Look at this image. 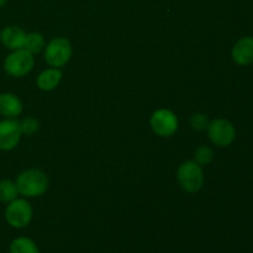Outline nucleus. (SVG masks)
Here are the masks:
<instances>
[{"label": "nucleus", "mask_w": 253, "mask_h": 253, "mask_svg": "<svg viewBox=\"0 0 253 253\" xmlns=\"http://www.w3.org/2000/svg\"><path fill=\"white\" fill-rule=\"evenodd\" d=\"M16 187L19 194H21L22 197H40L48 188V179L42 170L32 168L17 175Z\"/></svg>", "instance_id": "1"}, {"label": "nucleus", "mask_w": 253, "mask_h": 253, "mask_svg": "<svg viewBox=\"0 0 253 253\" xmlns=\"http://www.w3.org/2000/svg\"><path fill=\"white\" fill-rule=\"evenodd\" d=\"M177 179L180 188L188 193H195L202 189L204 184V173L202 166L195 161L182 163L177 170Z\"/></svg>", "instance_id": "2"}, {"label": "nucleus", "mask_w": 253, "mask_h": 253, "mask_svg": "<svg viewBox=\"0 0 253 253\" xmlns=\"http://www.w3.org/2000/svg\"><path fill=\"white\" fill-rule=\"evenodd\" d=\"M34 56L25 48L15 49L4 61V71L14 78L26 76L34 68Z\"/></svg>", "instance_id": "3"}, {"label": "nucleus", "mask_w": 253, "mask_h": 253, "mask_svg": "<svg viewBox=\"0 0 253 253\" xmlns=\"http://www.w3.org/2000/svg\"><path fill=\"white\" fill-rule=\"evenodd\" d=\"M32 215H34V211H32L30 203L25 199H19V198L10 202L5 210L6 222L14 229L26 227L31 222Z\"/></svg>", "instance_id": "4"}, {"label": "nucleus", "mask_w": 253, "mask_h": 253, "mask_svg": "<svg viewBox=\"0 0 253 253\" xmlns=\"http://www.w3.org/2000/svg\"><path fill=\"white\" fill-rule=\"evenodd\" d=\"M72 57L71 42L63 37H56L44 47V59L53 68L63 67Z\"/></svg>", "instance_id": "5"}, {"label": "nucleus", "mask_w": 253, "mask_h": 253, "mask_svg": "<svg viewBox=\"0 0 253 253\" xmlns=\"http://www.w3.org/2000/svg\"><path fill=\"white\" fill-rule=\"evenodd\" d=\"M208 136L214 145L220 147H227L236 137L235 126L225 119H215L208 126Z\"/></svg>", "instance_id": "6"}, {"label": "nucleus", "mask_w": 253, "mask_h": 253, "mask_svg": "<svg viewBox=\"0 0 253 253\" xmlns=\"http://www.w3.org/2000/svg\"><path fill=\"white\" fill-rule=\"evenodd\" d=\"M151 127L161 137H170L178 130V119L173 111L160 109L151 116Z\"/></svg>", "instance_id": "7"}, {"label": "nucleus", "mask_w": 253, "mask_h": 253, "mask_svg": "<svg viewBox=\"0 0 253 253\" xmlns=\"http://www.w3.org/2000/svg\"><path fill=\"white\" fill-rule=\"evenodd\" d=\"M19 121L15 119H5L0 121V150L11 151L17 146L21 138Z\"/></svg>", "instance_id": "8"}, {"label": "nucleus", "mask_w": 253, "mask_h": 253, "mask_svg": "<svg viewBox=\"0 0 253 253\" xmlns=\"http://www.w3.org/2000/svg\"><path fill=\"white\" fill-rule=\"evenodd\" d=\"M232 59L239 66H249L253 63V37L245 36L235 43L231 52Z\"/></svg>", "instance_id": "9"}, {"label": "nucleus", "mask_w": 253, "mask_h": 253, "mask_svg": "<svg viewBox=\"0 0 253 253\" xmlns=\"http://www.w3.org/2000/svg\"><path fill=\"white\" fill-rule=\"evenodd\" d=\"M22 113V103L19 96L11 93L0 94V115L5 119H15Z\"/></svg>", "instance_id": "10"}, {"label": "nucleus", "mask_w": 253, "mask_h": 253, "mask_svg": "<svg viewBox=\"0 0 253 253\" xmlns=\"http://www.w3.org/2000/svg\"><path fill=\"white\" fill-rule=\"evenodd\" d=\"M26 34L22 29L17 26H7L1 31V42L5 47L12 49L24 48Z\"/></svg>", "instance_id": "11"}, {"label": "nucleus", "mask_w": 253, "mask_h": 253, "mask_svg": "<svg viewBox=\"0 0 253 253\" xmlns=\"http://www.w3.org/2000/svg\"><path fill=\"white\" fill-rule=\"evenodd\" d=\"M62 79V72L58 68H49L37 77V86L41 90H53Z\"/></svg>", "instance_id": "12"}, {"label": "nucleus", "mask_w": 253, "mask_h": 253, "mask_svg": "<svg viewBox=\"0 0 253 253\" xmlns=\"http://www.w3.org/2000/svg\"><path fill=\"white\" fill-rule=\"evenodd\" d=\"M9 253H40V250L31 239L20 236L11 241L9 246Z\"/></svg>", "instance_id": "13"}, {"label": "nucleus", "mask_w": 253, "mask_h": 253, "mask_svg": "<svg viewBox=\"0 0 253 253\" xmlns=\"http://www.w3.org/2000/svg\"><path fill=\"white\" fill-rule=\"evenodd\" d=\"M19 195L16 183L9 179L0 180V202L9 204L10 202L15 200Z\"/></svg>", "instance_id": "14"}, {"label": "nucleus", "mask_w": 253, "mask_h": 253, "mask_svg": "<svg viewBox=\"0 0 253 253\" xmlns=\"http://www.w3.org/2000/svg\"><path fill=\"white\" fill-rule=\"evenodd\" d=\"M44 47H46V41H44V37L41 34H37V32L26 34V39H25L24 43L25 49H27V51L34 54L41 52Z\"/></svg>", "instance_id": "15"}, {"label": "nucleus", "mask_w": 253, "mask_h": 253, "mask_svg": "<svg viewBox=\"0 0 253 253\" xmlns=\"http://www.w3.org/2000/svg\"><path fill=\"white\" fill-rule=\"evenodd\" d=\"M212 157H214V152L208 146H200L195 150L194 158L198 165H208V163L211 162Z\"/></svg>", "instance_id": "16"}, {"label": "nucleus", "mask_w": 253, "mask_h": 253, "mask_svg": "<svg viewBox=\"0 0 253 253\" xmlns=\"http://www.w3.org/2000/svg\"><path fill=\"white\" fill-rule=\"evenodd\" d=\"M19 124L21 132L27 136L34 135V133L39 130V121H37L36 119L31 118V116L22 119L21 121H19Z\"/></svg>", "instance_id": "17"}, {"label": "nucleus", "mask_w": 253, "mask_h": 253, "mask_svg": "<svg viewBox=\"0 0 253 253\" xmlns=\"http://www.w3.org/2000/svg\"><path fill=\"white\" fill-rule=\"evenodd\" d=\"M190 125L194 130L203 131L209 126V120H208L207 115H204V114H194L190 118Z\"/></svg>", "instance_id": "18"}, {"label": "nucleus", "mask_w": 253, "mask_h": 253, "mask_svg": "<svg viewBox=\"0 0 253 253\" xmlns=\"http://www.w3.org/2000/svg\"><path fill=\"white\" fill-rule=\"evenodd\" d=\"M6 1H7V0H0V7L4 6V5L6 4Z\"/></svg>", "instance_id": "19"}, {"label": "nucleus", "mask_w": 253, "mask_h": 253, "mask_svg": "<svg viewBox=\"0 0 253 253\" xmlns=\"http://www.w3.org/2000/svg\"><path fill=\"white\" fill-rule=\"evenodd\" d=\"M0 42H1V31H0Z\"/></svg>", "instance_id": "20"}]
</instances>
